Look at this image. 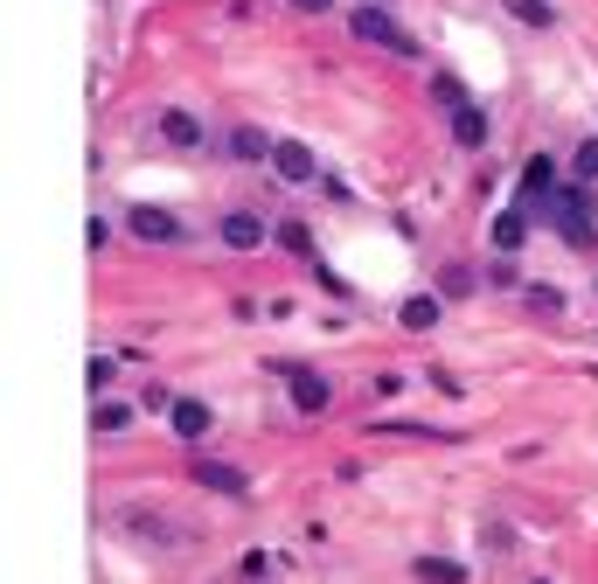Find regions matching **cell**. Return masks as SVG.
<instances>
[{"label": "cell", "instance_id": "6da1fadb", "mask_svg": "<svg viewBox=\"0 0 598 584\" xmlns=\"http://www.w3.org/2000/svg\"><path fill=\"white\" fill-rule=\"evenodd\" d=\"M543 216L557 223L564 244H578V251L592 244V202H585V188H564V181H557V188L543 195Z\"/></svg>", "mask_w": 598, "mask_h": 584}, {"label": "cell", "instance_id": "7a4b0ae2", "mask_svg": "<svg viewBox=\"0 0 598 584\" xmlns=\"http://www.w3.org/2000/svg\"><path fill=\"white\" fill-rule=\"evenodd\" d=\"M348 28H355V42H376V49H390V56H418V42H411L383 7H355V14H348Z\"/></svg>", "mask_w": 598, "mask_h": 584}, {"label": "cell", "instance_id": "3957f363", "mask_svg": "<svg viewBox=\"0 0 598 584\" xmlns=\"http://www.w3.org/2000/svg\"><path fill=\"white\" fill-rule=\"evenodd\" d=\"M167 425H174V438H181V445H202V438H209V425H216V411H209L202 397H174Z\"/></svg>", "mask_w": 598, "mask_h": 584}, {"label": "cell", "instance_id": "277c9868", "mask_svg": "<svg viewBox=\"0 0 598 584\" xmlns=\"http://www.w3.org/2000/svg\"><path fill=\"white\" fill-rule=\"evenodd\" d=\"M265 237H272V223L251 216V209H230V216H223V244H230V251H265Z\"/></svg>", "mask_w": 598, "mask_h": 584}, {"label": "cell", "instance_id": "5b68a950", "mask_svg": "<svg viewBox=\"0 0 598 584\" xmlns=\"http://www.w3.org/2000/svg\"><path fill=\"white\" fill-rule=\"evenodd\" d=\"M286 383H293V404H299V411H306V418H320V411L334 404V383H327L320 369H293Z\"/></svg>", "mask_w": 598, "mask_h": 584}, {"label": "cell", "instance_id": "8992f818", "mask_svg": "<svg viewBox=\"0 0 598 584\" xmlns=\"http://www.w3.org/2000/svg\"><path fill=\"white\" fill-rule=\"evenodd\" d=\"M195 480H202L209 494H230V501H244V494H251V480H244L237 466H223V459H195Z\"/></svg>", "mask_w": 598, "mask_h": 584}, {"label": "cell", "instance_id": "52a82bcc", "mask_svg": "<svg viewBox=\"0 0 598 584\" xmlns=\"http://www.w3.org/2000/svg\"><path fill=\"white\" fill-rule=\"evenodd\" d=\"M126 223H133V237H147V244H174V237H181V223H174L167 209H153V202H140Z\"/></svg>", "mask_w": 598, "mask_h": 584}, {"label": "cell", "instance_id": "ba28073f", "mask_svg": "<svg viewBox=\"0 0 598 584\" xmlns=\"http://www.w3.org/2000/svg\"><path fill=\"white\" fill-rule=\"evenodd\" d=\"M452 140L466 146V153H480V146H487V112H480L473 98H466V105H452Z\"/></svg>", "mask_w": 598, "mask_h": 584}, {"label": "cell", "instance_id": "9c48e42d", "mask_svg": "<svg viewBox=\"0 0 598 584\" xmlns=\"http://www.w3.org/2000/svg\"><path fill=\"white\" fill-rule=\"evenodd\" d=\"M439 313H446V299H439V292H411V299L397 306V320H404L411 334H425V327H439Z\"/></svg>", "mask_w": 598, "mask_h": 584}, {"label": "cell", "instance_id": "30bf717a", "mask_svg": "<svg viewBox=\"0 0 598 584\" xmlns=\"http://www.w3.org/2000/svg\"><path fill=\"white\" fill-rule=\"evenodd\" d=\"M272 174H279V181H313V153L299 140H279L272 146Z\"/></svg>", "mask_w": 598, "mask_h": 584}, {"label": "cell", "instance_id": "8fae6325", "mask_svg": "<svg viewBox=\"0 0 598 584\" xmlns=\"http://www.w3.org/2000/svg\"><path fill=\"white\" fill-rule=\"evenodd\" d=\"M160 140L167 146H202V119H195V112H160Z\"/></svg>", "mask_w": 598, "mask_h": 584}, {"label": "cell", "instance_id": "7c38bea8", "mask_svg": "<svg viewBox=\"0 0 598 584\" xmlns=\"http://www.w3.org/2000/svg\"><path fill=\"white\" fill-rule=\"evenodd\" d=\"M550 188H557V167H550V153H536V160H522V195H529V202H543Z\"/></svg>", "mask_w": 598, "mask_h": 584}, {"label": "cell", "instance_id": "4fadbf2b", "mask_svg": "<svg viewBox=\"0 0 598 584\" xmlns=\"http://www.w3.org/2000/svg\"><path fill=\"white\" fill-rule=\"evenodd\" d=\"M522 237H529V216L522 209H501L494 216V251H522Z\"/></svg>", "mask_w": 598, "mask_h": 584}, {"label": "cell", "instance_id": "5bb4252c", "mask_svg": "<svg viewBox=\"0 0 598 584\" xmlns=\"http://www.w3.org/2000/svg\"><path fill=\"white\" fill-rule=\"evenodd\" d=\"M272 146L279 140H265L258 126H237V133H230V153H237V160H272Z\"/></svg>", "mask_w": 598, "mask_h": 584}, {"label": "cell", "instance_id": "9a60e30c", "mask_svg": "<svg viewBox=\"0 0 598 584\" xmlns=\"http://www.w3.org/2000/svg\"><path fill=\"white\" fill-rule=\"evenodd\" d=\"M411 571H418L425 584H466V564H452V557H418Z\"/></svg>", "mask_w": 598, "mask_h": 584}, {"label": "cell", "instance_id": "2e32d148", "mask_svg": "<svg viewBox=\"0 0 598 584\" xmlns=\"http://www.w3.org/2000/svg\"><path fill=\"white\" fill-rule=\"evenodd\" d=\"M272 237H279L293 258H313V230H306V223H272Z\"/></svg>", "mask_w": 598, "mask_h": 584}, {"label": "cell", "instance_id": "e0dca14e", "mask_svg": "<svg viewBox=\"0 0 598 584\" xmlns=\"http://www.w3.org/2000/svg\"><path fill=\"white\" fill-rule=\"evenodd\" d=\"M91 425H98V432H126V425H133V411H126V404H105V397H98Z\"/></svg>", "mask_w": 598, "mask_h": 584}, {"label": "cell", "instance_id": "ac0fdd59", "mask_svg": "<svg viewBox=\"0 0 598 584\" xmlns=\"http://www.w3.org/2000/svg\"><path fill=\"white\" fill-rule=\"evenodd\" d=\"M508 14L529 21V28H550V7H543V0H508Z\"/></svg>", "mask_w": 598, "mask_h": 584}, {"label": "cell", "instance_id": "d6986e66", "mask_svg": "<svg viewBox=\"0 0 598 584\" xmlns=\"http://www.w3.org/2000/svg\"><path fill=\"white\" fill-rule=\"evenodd\" d=\"M571 167H578V181H598V140L578 146V160H571Z\"/></svg>", "mask_w": 598, "mask_h": 584}, {"label": "cell", "instance_id": "ffe728a7", "mask_svg": "<svg viewBox=\"0 0 598 584\" xmlns=\"http://www.w3.org/2000/svg\"><path fill=\"white\" fill-rule=\"evenodd\" d=\"M91 390H98V397L112 390V355H91Z\"/></svg>", "mask_w": 598, "mask_h": 584}, {"label": "cell", "instance_id": "44dd1931", "mask_svg": "<svg viewBox=\"0 0 598 584\" xmlns=\"http://www.w3.org/2000/svg\"><path fill=\"white\" fill-rule=\"evenodd\" d=\"M529 306H536V313H564V292L550 286V292H529Z\"/></svg>", "mask_w": 598, "mask_h": 584}, {"label": "cell", "instance_id": "7402d4cb", "mask_svg": "<svg viewBox=\"0 0 598 584\" xmlns=\"http://www.w3.org/2000/svg\"><path fill=\"white\" fill-rule=\"evenodd\" d=\"M432 98H446V105H466V91H459V77H439V84H432Z\"/></svg>", "mask_w": 598, "mask_h": 584}, {"label": "cell", "instance_id": "603a6c76", "mask_svg": "<svg viewBox=\"0 0 598 584\" xmlns=\"http://www.w3.org/2000/svg\"><path fill=\"white\" fill-rule=\"evenodd\" d=\"M299 14H327V7H334V0H293Z\"/></svg>", "mask_w": 598, "mask_h": 584}]
</instances>
